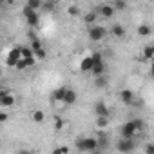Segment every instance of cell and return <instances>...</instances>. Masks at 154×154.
Masks as SVG:
<instances>
[{
    "label": "cell",
    "instance_id": "cell-31",
    "mask_svg": "<svg viewBox=\"0 0 154 154\" xmlns=\"http://www.w3.org/2000/svg\"><path fill=\"white\" fill-rule=\"evenodd\" d=\"M0 109H2V103H0Z\"/></svg>",
    "mask_w": 154,
    "mask_h": 154
},
{
    "label": "cell",
    "instance_id": "cell-28",
    "mask_svg": "<svg viewBox=\"0 0 154 154\" xmlns=\"http://www.w3.org/2000/svg\"><path fill=\"white\" fill-rule=\"evenodd\" d=\"M145 152H147V154H152V152H154V145H150V143H149V145L145 147Z\"/></svg>",
    "mask_w": 154,
    "mask_h": 154
},
{
    "label": "cell",
    "instance_id": "cell-12",
    "mask_svg": "<svg viewBox=\"0 0 154 154\" xmlns=\"http://www.w3.org/2000/svg\"><path fill=\"white\" fill-rule=\"evenodd\" d=\"M35 63H36V58H35V56H29V58H20V60L17 62L15 69H18V71H22V69H29V67H33Z\"/></svg>",
    "mask_w": 154,
    "mask_h": 154
},
{
    "label": "cell",
    "instance_id": "cell-18",
    "mask_svg": "<svg viewBox=\"0 0 154 154\" xmlns=\"http://www.w3.org/2000/svg\"><path fill=\"white\" fill-rule=\"evenodd\" d=\"M111 6L114 8V11H125L127 9V0H112Z\"/></svg>",
    "mask_w": 154,
    "mask_h": 154
},
{
    "label": "cell",
    "instance_id": "cell-7",
    "mask_svg": "<svg viewBox=\"0 0 154 154\" xmlns=\"http://www.w3.org/2000/svg\"><path fill=\"white\" fill-rule=\"evenodd\" d=\"M76 100H78V94H76L74 89L71 87H63V94H62V102L65 103V107H71L76 103Z\"/></svg>",
    "mask_w": 154,
    "mask_h": 154
},
{
    "label": "cell",
    "instance_id": "cell-25",
    "mask_svg": "<svg viewBox=\"0 0 154 154\" xmlns=\"http://www.w3.org/2000/svg\"><path fill=\"white\" fill-rule=\"evenodd\" d=\"M67 13H69V17H78L82 11L78 9V6H69L67 8Z\"/></svg>",
    "mask_w": 154,
    "mask_h": 154
},
{
    "label": "cell",
    "instance_id": "cell-9",
    "mask_svg": "<svg viewBox=\"0 0 154 154\" xmlns=\"http://www.w3.org/2000/svg\"><path fill=\"white\" fill-rule=\"evenodd\" d=\"M96 11H98V15H100L102 18H107V20H109V18H112V17H114V13H116V11H114V8H112L111 4H102V6H98V8H96Z\"/></svg>",
    "mask_w": 154,
    "mask_h": 154
},
{
    "label": "cell",
    "instance_id": "cell-24",
    "mask_svg": "<svg viewBox=\"0 0 154 154\" xmlns=\"http://www.w3.org/2000/svg\"><path fill=\"white\" fill-rule=\"evenodd\" d=\"M42 2H44V0H27L26 6H29V8L35 9V11H40V9H42Z\"/></svg>",
    "mask_w": 154,
    "mask_h": 154
},
{
    "label": "cell",
    "instance_id": "cell-13",
    "mask_svg": "<svg viewBox=\"0 0 154 154\" xmlns=\"http://www.w3.org/2000/svg\"><path fill=\"white\" fill-rule=\"evenodd\" d=\"M93 109H94L96 116H111V111H109V107H107L105 102H96Z\"/></svg>",
    "mask_w": 154,
    "mask_h": 154
},
{
    "label": "cell",
    "instance_id": "cell-10",
    "mask_svg": "<svg viewBox=\"0 0 154 154\" xmlns=\"http://www.w3.org/2000/svg\"><path fill=\"white\" fill-rule=\"evenodd\" d=\"M109 33H111V36L116 38V40H122V38H125V35H127V31H125V27H123L122 24H112L111 29H109Z\"/></svg>",
    "mask_w": 154,
    "mask_h": 154
},
{
    "label": "cell",
    "instance_id": "cell-5",
    "mask_svg": "<svg viewBox=\"0 0 154 154\" xmlns=\"http://www.w3.org/2000/svg\"><path fill=\"white\" fill-rule=\"evenodd\" d=\"M0 103H2V109H9L17 103V96L13 91L9 89H2L0 87Z\"/></svg>",
    "mask_w": 154,
    "mask_h": 154
},
{
    "label": "cell",
    "instance_id": "cell-29",
    "mask_svg": "<svg viewBox=\"0 0 154 154\" xmlns=\"http://www.w3.org/2000/svg\"><path fill=\"white\" fill-rule=\"evenodd\" d=\"M54 152H69V147H58Z\"/></svg>",
    "mask_w": 154,
    "mask_h": 154
},
{
    "label": "cell",
    "instance_id": "cell-2",
    "mask_svg": "<svg viewBox=\"0 0 154 154\" xmlns=\"http://www.w3.org/2000/svg\"><path fill=\"white\" fill-rule=\"evenodd\" d=\"M91 56H93V67H91L93 76L103 74V72H105V60H103V54H102L100 51H94V53H91Z\"/></svg>",
    "mask_w": 154,
    "mask_h": 154
},
{
    "label": "cell",
    "instance_id": "cell-14",
    "mask_svg": "<svg viewBox=\"0 0 154 154\" xmlns=\"http://www.w3.org/2000/svg\"><path fill=\"white\" fill-rule=\"evenodd\" d=\"M91 67H93V56L91 54H85L80 60V71L82 72H91Z\"/></svg>",
    "mask_w": 154,
    "mask_h": 154
},
{
    "label": "cell",
    "instance_id": "cell-15",
    "mask_svg": "<svg viewBox=\"0 0 154 154\" xmlns=\"http://www.w3.org/2000/svg\"><path fill=\"white\" fill-rule=\"evenodd\" d=\"M82 18H84V24H87V26L96 24V18H98V11H96V8H94V9H91V11H87Z\"/></svg>",
    "mask_w": 154,
    "mask_h": 154
},
{
    "label": "cell",
    "instance_id": "cell-6",
    "mask_svg": "<svg viewBox=\"0 0 154 154\" xmlns=\"http://www.w3.org/2000/svg\"><path fill=\"white\" fill-rule=\"evenodd\" d=\"M134 149H136V140H131V138H122L116 143V150L120 152H132Z\"/></svg>",
    "mask_w": 154,
    "mask_h": 154
},
{
    "label": "cell",
    "instance_id": "cell-3",
    "mask_svg": "<svg viewBox=\"0 0 154 154\" xmlns=\"http://www.w3.org/2000/svg\"><path fill=\"white\" fill-rule=\"evenodd\" d=\"M107 33H109V31H107L103 26H100V24H93V26H89V29H87V35H89V38H91L93 42H102V40H105Z\"/></svg>",
    "mask_w": 154,
    "mask_h": 154
},
{
    "label": "cell",
    "instance_id": "cell-8",
    "mask_svg": "<svg viewBox=\"0 0 154 154\" xmlns=\"http://www.w3.org/2000/svg\"><path fill=\"white\" fill-rule=\"evenodd\" d=\"M18 60H20V45H15V47L9 51L8 58H6V65L15 69V65H17V62H18Z\"/></svg>",
    "mask_w": 154,
    "mask_h": 154
},
{
    "label": "cell",
    "instance_id": "cell-1",
    "mask_svg": "<svg viewBox=\"0 0 154 154\" xmlns=\"http://www.w3.org/2000/svg\"><path fill=\"white\" fill-rule=\"evenodd\" d=\"M76 149L82 152H94V150H98V138H93V136L78 138L76 140Z\"/></svg>",
    "mask_w": 154,
    "mask_h": 154
},
{
    "label": "cell",
    "instance_id": "cell-30",
    "mask_svg": "<svg viewBox=\"0 0 154 154\" xmlns=\"http://www.w3.org/2000/svg\"><path fill=\"white\" fill-rule=\"evenodd\" d=\"M0 76H2V71H0Z\"/></svg>",
    "mask_w": 154,
    "mask_h": 154
},
{
    "label": "cell",
    "instance_id": "cell-23",
    "mask_svg": "<svg viewBox=\"0 0 154 154\" xmlns=\"http://www.w3.org/2000/svg\"><path fill=\"white\" fill-rule=\"evenodd\" d=\"M54 8H56L54 0H44V2H42V9L44 11H54Z\"/></svg>",
    "mask_w": 154,
    "mask_h": 154
},
{
    "label": "cell",
    "instance_id": "cell-19",
    "mask_svg": "<svg viewBox=\"0 0 154 154\" xmlns=\"http://www.w3.org/2000/svg\"><path fill=\"white\" fill-rule=\"evenodd\" d=\"M107 85V78L103 74H100V76H94V87L96 89H103Z\"/></svg>",
    "mask_w": 154,
    "mask_h": 154
},
{
    "label": "cell",
    "instance_id": "cell-11",
    "mask_svg": "<svg viewBox=\"0 0 154 154\" xmlns=\"http://www.w3.org/2000/svg\"><path fill=\"white\" fill-rule=\"evenodd\" d=\"M120 100H122L127 107H131L132 102L136 100V96H134V93H132L131 89H122V91H120Z\"/></svg>",
    "mask_w": 154,
    "mask_h": 154
},
{
    "label": "cell",
    "instance_id": "cell-21",
    "mask_svg": "<svg viewBox=\"0 0 154 154\" xmlns=\"http://www.w3.org/2000/svg\"><path fill=\"white\" fill-rule=\"evenodd\" d=\"M33 56H35L36 60H45L47 51H45V49H44V45H42V47H38V49H35V51H33Z\"/></svg>",
    "mask_w": 154,
    "mask_h": 154
},
{
    "label": "cell",
    "instance_id": "cell-20",
    "mask_svg": "<svg viewBox=\"0 0 154 154\" xmlns=\"http://www.w3.org/2000/svg\"><path fill=\"white\" fill-rule=\"evenodd\" d=\"M152 56H154V47L149 44V45H145V49H143V58H145L147 62H150Z\"/></svg>",
    "mask_w": 154,
    "mask_h": 154
},
{
    "label": "cell",
    "instance_id": "cell-27",
    "mask_svg": "<svg viewBox=\"0 0 154 154\" xmlns=\"http://www.w3.org/2000/svg\"><path fill=\"white\" fill-rule=\"evenodd\" d=\"M8 120H9V114L0 109V123H4V122H8Z\"/></svg>",
    "mask_w": 154,
    "mask_h": 154
},
{
    "label": "cell",
    "instance_id": "cell-4",
    "mask_svg": "<svg viewBox=\"0 0 154 154\" xmlns=\"http://www.w3.org/2000/svg\"><path fill=\"white\" fill-rule=\"evenodd\" d=\"M22 17H24V20L27 22L29 27H38V24H40V13H38V11H35V9H31L29 6H26V8L22 9Z\"/></svg>",
    "mask_w": 154,
    "mask_h": 154
},
{
    "label": "cell",
    "instance_id": "cell-22",
    "mask_svg": "<svg viewBox=\"0 0 154 154\" xmlns=\"http://www.w3.org/2000/svg\"><path fill=\"white\" fill-rule=\"evenodd\" d=\"M138 35L143 38V36H149L150 35V26H147V24H140V27H138Z\"/></svg>",
    "mask_w": 154,
    "mask_h": 154
},
{
    "label": "cell",
    "instance_id": "cell-16",
    "mask_svg": "<svg viewBox=\"0 0 154 154\" xmlns=\"http://www.w3.org/2000/svg\"><path fill=\"white\" fill-rule=\"evenodd\" d=\"M109 123H111V116H96V122H94L96 129L105 131V129L109 127Z\"/></svg>",
    "mask_w": 154,
    "mask_h": 154
},
{
    "label": "cell",
    "instance_id": "cell-17",
    "mask_svg": "<svg viewBox=\"0 0 154 154\" xmlns=\"http://www.w3.org/2000/svg\"><path fill=\"white\" fill-rule=\"evenodd\" d=\"M31 120H33L35 123H44V122H45V112L36 109V111L31 112Z\"/></svg>",
    "mask_w": 154,
    "mask_h": 154
},
{
    "label": "cell",
    "instance_id": "cell-26",
    "mask_svg": "<svg viewBox=\"0 0 154 154\" xmlns=\"http://www.w3.org/2000/svg\"><path fill=\"white\" fill-rule=\"evenodd\" d=\"M63 125H67V123H65L62 118L54 116V129H56V131H62V129H63Z\"/></svg>",
    "mask_w": 154,
    "mask_h": 154
}]
</instances>
